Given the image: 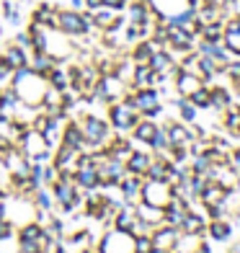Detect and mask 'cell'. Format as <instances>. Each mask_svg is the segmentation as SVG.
I'll return each instance as SVG.
<instances>
[{
	"instance_id": "1",
	"label": "cell",
	"mask_w": 240,
	"mask_h": 253,
	"mask_svg": "<svg viewBox=\"0 0 240 253\" xmlns=\"http://www.w3.org/2000/svg\"><path fill=\"white\" fill-rule=\"evenodd\" d=\"M90 24H93V18L78 13V10H62V13H57V29L62 34H70V37L88 34Z\"/></svg>"
},
{
	"instance_id": "2",
	"label": "cell",
	"mask_w": 240,
	"mask_h": 253,
	"mask_svg": "<svg viewBox=\"0 0 240 253\" xmlns=\"http://www.w3.org/2000/svg\"><path fill=\"white\" fill-rule=\"evenodd\" d=\"M134 111H137V106H134V101H132V98H129L127 103H119V106H114V109H111L114 124L121 126V129L132 126V124H134Z\"/></svg>"
},
{
	"instance_id": "3",
	"label": "cell",
	"mask_w": 240,
	"mask_h": 253,
	"mask_svg": "<svg viewBox=\"0 0 240 253\" xmlns=\"http://www.w3.org/2000/svg\"><path fill=\"white\" fill-rule=\"evenodd\" d=\"M134 106L142 109L145 114H158V93H155V90H150V88L142 90V93L134 98Z\"/></svg>"
},
{
	"instance_id": "4",
	"label": "cell",
	"mask_w": 240,
	"mask_h": 253,
	"mask_svg": "<svg viewBox=\"0 0 240 253\" xmlns=\"http://www.w3.org/2000/svg\"><path fill=\"white\" fill-rule=\"evenodd\" d=\"M145 197L147 202H150L153 207H160L165 199H168V191H165V183H160V181H153L150 186L145 189Z\"/></svg>"
},
{
	"instance_id": "5",
	"label": "cell",
	"mask_w": 240,
	"mask_h": 253,
	"mask_svg": "<svg viewBox=\"0 0 240 253\" xmlns=\"http://www.w3.org/2000/svg\"><path fill=\"white\" fill-rule=\"evenodd\" d=\"M3 60H5L10 67H13V70H21V67H26V65H29V60H26V52L21 49L18 44H16V47H10V49L5 52Z\"/></svg>"
},
{
	"instance_id": "6",
	"label": "cell",
	"mask_w": 240,
	"mask_h": 253,
	"mask_svg": "<svg viewBox=\"0 0 240 253\" xmlns=\"http://www.w3.org/2000/svg\"><path fill=\"white\" fill-rule=\"evenodd\" d=\"M85 137L90 142H101L104 140V134H106V126H104V122H98V119H85Z\"/></svg>"
},
{
	"instance_id": "7",
	"label": "cell",
	"mask_w": 240,
	"mask_h": 253,
	"mask_svg": "<svg viewBox=\"0 0 240 253\" xmlns=\"http://www.w3.org/2000/svg\"><path fill=\"white\" fill-rule=\"evenodd\" d=\"M153 54H155V42H140L134 49V60L137 65H150Z\"/></svg>"
},
{
	"instance_id": "8",
	"label": "cell",
	"mask_w": 240,
	"mask_h": 253,
	"mask_svg": "<svg viewBox=\"0 0 240 253\" xmlns=\"http://www.w3.org/2000/svg\"><path fill=\"white\" fill-rule=\"evenodd\" d=\"M199 88H201V80H199L197 75H191V73H184V75H178V90H181V93L191 96L194 90H199Z\"/></svg>"
},
{
	"instance_id": "9",
	"label": "cell",
	"mask_w": 240,
	"mask_h": 253,
	"mask_svg": "<svg viewBox=\"0 0 240 253\" xmlns=\"http://www.w3.org/2000/svg\"><path fill=\"white\" fill-rule=\"evenodd\" d=\"M52 67H54V57L37 52V57H34V62H31V70L37 73V75H47Z\"/></svg>"
},
{
	"instance_id": "10",
	"label": "cell",
	"mask_w": 240,
	"mask_h": 253,
	"mask_svg": "<svg viewBox=\"0 0 240 253\" xmlns=\"http://www.w3.org/2000/svg\"><path fill=\"white\" fill-rule=\"evenodd\" d=\"M147 13H150V10H147V3H140V0H137V3L129 8V21L137 24V26H145L147 24Z\"/></svg>"
},
{
	"instance_id": "11",
	"label": "cell",
	"mask_w": 240,
	"mask_h": 253,
	"mask_svg": "<svg viewBox=\"0 0 240 253\" xmlns=\"http://www.w3.org/2000/svg\"><path fill=\"white\" fill-rule=\"evenodd\" d=\"M201 34H204V42H220L222 39V24H220V21L201 24Z\"/></svg>"
},
{
	"instance_id": "12",
	"label": "cell",
	"mask_w": 240,
	"mask_h": 253,
	"mask_svg": "<svg viewBox=\"0 0 240 253\" xmlns=\"http://www.w3.org/2000/svg\"><path fill=\"white\" fill-rule=\"evenodd\" d=\"M150 67H153L155 73L163 75L165 70H170V57H168L165 52H155V54H153V60H150Z\"/></svg>"
},
{
	"instance_id": "13",
	"label": "cell",
	"mask_w": 240,
	"mask_h": 253,
	"mask_svg": "<svg viewBox=\"0 0 240 253\" xmlns=\"http://www.w3.org/2000/svg\"><path fill=\"white\" fill-rule=\"evenodd\" d=\"M222 42H225L227 52L240 54V31H225V34H222Z\"/></svg>"
},
{
	"instance_id": "14",
	"label": "cell",
	"mask_w": 240,
	"mask_h": 253,
	"mask_svg": "<svg viewBox=\"0 0 240 253\" xmlns=\"http://www.w3.org/2000/svg\"><path fill=\"white\" fill-rule=\"evenodd\" d=\"M47 75H49V80H52V85H54L57 90H60V88L65 90V88H67V75H65V73H60V70H54V67H52V70H49Z\"/></svg>"
},
{
	"instance_id": "15",
	"label": "cell",
	"mask_w": 240,
	"mask_h": 253,
	"mask_svg": "<svg viewBox=\"0 0 240 253\" xmlns=\"http://www.w3.org/2000/svg\"><path fill=\"white\" fill-rule=\"evenodd\" d=\"M155 126L150 124V122H145V124H140V126H137V134H140V140H150L153 142V137H155Z\"/></svg>"
},
{
	"instance_id": "16",
	"label": "cell",
	"mask_w": 240,
	"mask_h": 253,
	"mask_svg": "<svg viewBox=\"0 0 240 253\" xmlns=\"http://www.w3.org/2000/svg\"><path fill=\"white\" fill-rule=\"evenodd\" d=\"M57 197H60L62 202H67V204H75V197H73L70 183H62V186H57Z\"/></svg>"
},
{
	"instance_id": "17",
	"label": "cell",
	"mask_w": 240,
	"mask_h": 253,
	"mask_svg": "<svg viewBox=\"0 0 240 253\" xmlns=\"http://www.w3.org/2000/svg\"><path fill=\"white\" fill-rule=\"evenodd\" d=\"M170 137H173V142H176V145H186L189 132L184 129V126H173V129H170Z\"/></svg>"
},
{
	"instance_id": "18",
	"label": "cell",
	"mask_w": 240,
	"mask_h": 253,
	"mask_svg": "<svg viewBox=\"0 0 240 253\" xmlns=\"http://www.w3.org/2000/svg\"><path fill=\"white\" fill-rule=\"evenodd\" d=\"M220 199H222V189H207L204 191V202L207 204H217Z\"/></svg>"
},
{
	"instance_id": "19",
	"label": "cell",
	"mask_w": 240,
	"mask_h": 253,
	"mask_svg": "<svg viewBox=\"0 0 240 253\" xmlns=\"http://www.w3.org/2000/svg\"><path fill=\"white\" fill-rule=\"evenodd\" d=\"M173 238H176V235L170 233V230H168V233H160V235L155 238V246H158V248H165V246L173 243Z\"/></svg>"
},
{
	"instance_id": "20",
	"label": "cell",
	"mask_w": 240,
	"mask_h": 253,
	"mask_svg": "<svg viewBox=\"0 0 240 253\" xmlns=\"http://www.w3.org/2000/svg\"><path fill=\"white\" fill-rule=\"evenodd\" d=\"M184 227L189 233H197V230H201V220L199 217H184Z\"/></svg>"
},
{
	"instance_id": "21",
	"label": "cell",
	"mask_w": 240,
	"mask_h": 253,
	"mask_svg": "<svg viewBox=\"0 0 240 253\" xmlns=\"http://www.w3.org/2000/svg\"><path fill=\"white\" fill-rule=\"evenodd\" d=\"M129 168H132V170H145V168H147V158L134 155V158H132V163H129Z\"/></svg>"
},
{
	"instance_id": "22",
	"label": "cell",
	"mask_w": 240,
	"mask_h": 253,
	"mask_svg": "<svg viewBox=\"0 0 240 253\" xmlns=\"http://www.w3.org/2000/svg\"><path fill=\"white\" fill-rule=\"evenodd\" d=\"M67 145H70V147L80 145V132L75 129V126H73V129H67Z\"/></svg>"
},
{
	"instance_id": "23",
	"label": "cell",
	"mask_w": 240,
	"mask_h": 253,
	"mask_svg": "<svg viewBox=\"0 0 240 253\" xmlns=\"http://www.w3.org/2000/svg\"><path fill=\"white\" fill-rule=\"evenodd\" d=\"M8 75H13V67H10L5 60H0V80H5Z\"/></svg>"
},
{
	"instance_id": "24",
	"label": "cell",
	"mask_w": 240,
	"mask_h": 253,
	"mask_svg": "<svg viewBox=\"0 0 240 253\" xmlns=\"http://www.w3.org/2000/svg\"><path fill=\"white\" fill-rule=\"evenodd\" d=\"M225 73L230 75L233 80H235V78H240V62H233V65H227V67H225Z\"/></svg>"
},
{
	"instance_id": "25",
	"label": "cell",
	"mask_w": 240,
	"mask_h": 253,
	"mask_svg": "<svg viewBox=\"0 0 240 253\" xmlns=\"http://www.w3.org/2000/svg\"><path fill=\"white\" fill-rule=\"evenodd\" d=\"M212 235H214V238H225V235H227V225L217 222V225L212 227Z\"/></svg>"
},
{
	"instance_id": "26",
	"label": "cell",
	"mask_w": 240,
	"mask_h": 253,
	"mask_svg": "<svg viewBox=\"0 0 240 253\" xmlns=\"http://www.w3.org/2000/svg\"><path fill=\"white\" fill-rule=\"evenodd\" d=\"M137 251H140V253H150V240H137Z\"/></svg>"
},
{
	"instance_id": "27",
	"label": "cell",
	"mask_w": 240,
	"mask_h": 253,
	"mask_svg": "<svg viewBox=\"0 0 240 253\" xmlns=\"http://www.w3.org/2000/svg\"><path fill=\"white\" fill-rule=\"evenodd\" d=\"M124 3H127V0H104V5H109V8H114V10L124 8Z\"/></svg>"
},
{
	"instance_id": "28",
	"label": "cell",
	"mask_w": 240,
	"mask_h": 253,
	"mask_svg": "<svg viewBox=\"0 0 240 253\" xmlns=\"http://www.w3.org/2000/svg\"><path fill=\"white\" fill-rule=\"evenodd\" d=\"M227 119H230V126H233V129H238V126H240V114H238V111H233Z\"/></svg>"
},
{
	"instance_id": "29",
	"label": "cell",
	"mask_w": 240,
	"mask_h": 253,
	"mask_svg": "<svg viewBox=\"0 0 240 253\" xmlns=\"http://www.w3.org/2000/svg\"><path fill=\"white\" fill-rule=\"evenodd\" d=\"M85 5H88L90 10H96V8H101V5H104V0H85Z\"/></svg>"
},
{
	"instance_id": "30",
	"label": "cell",
	"mask_w": 240,
	"mask_h": 253,
	"mask_svg": "<svg viewBox=\"0 0 240 253\" xmlns=\"http://www.w3.org/2000/svg\"><path fill=\"white\" fill-rule=\"evenodd\" d=\"M5 233H8V225H0V238H3Z\"/></svg>"
}]
</instances>
